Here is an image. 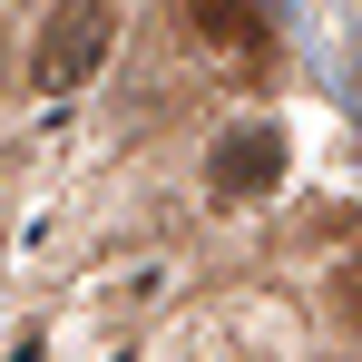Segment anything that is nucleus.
<instances>
[{
  "mask_svg": "<svg viewBox=\"0 0 362 362\" xmlns=\"http://www.w3.org/2000/svg\"><path fill=\"white\" fill-rule=\"evenodd\" d=\"M108 30H118V20H108V0H59V10H49V30H40V88H78V78H88V69L108 59Z\"/></svg>",
  "mask_w": 362,
  "mask_h": 362,
  "instance_id": "1",
  "label": "nucleus"
},
{
  "mask_svg": "<svg viewBox=\"0 0 362 362\" xmlns=\"http://www.w3.org/2000/svg\"><path fill=\"white\" fill-rule=\"evenodd\" d=\"M274 177H284V137L274 127H226L216 157H206V186L216 196H264Z\"/></svg>",
  "mask_w": 362,
  "mask_h": 362,
  "instance_id": "2",
  "label": "nucleus"
},
{
  "mask_svg": "<svg viewBox=\"0 0 362 362\" xmlns=\"http://www.w3.org/2000/svg\"><path fill=\"white\" fill-rule=\"evenodd\" d=\"M196 30L206 40H255V10L245 0H196Z\"/></svg>",
  "mask_w": 362,
  "mask_h": 362,
  "instance_id": "3",
  "label": "nucleus"
}]
</instances>
